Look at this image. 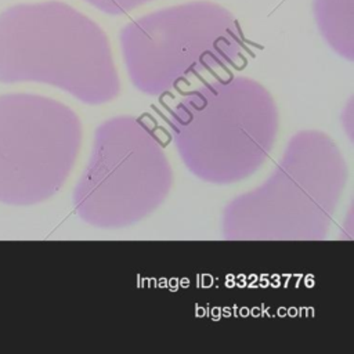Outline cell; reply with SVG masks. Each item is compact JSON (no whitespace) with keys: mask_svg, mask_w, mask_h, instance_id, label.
<instances>
[{"mask_svg":"<svg viewBox=\"0 0 354 354\" xmlns=\"http://www.w3.org/2000/svg\"><path fill=\"white\" fill-rule=\"evenodd\" d=\"M166 126L194 177L228 185L246 180L270 158L279 113L261 83L230 76L205 82L181 97L169 109Z\"/></svg>","mask_w":354,"mask_h":354,"instance_id":"obj_1","label":"cell"},{"mask_svg":"<svg viewBox=\"0 0 354 354\" xmlns=\"http://www.w3.org/2000/svg\"><path fill=\"white\" fill-rule=\"evenodd\" d=\"M348 166L332 137L295 133L270 176L230 199L220 231L230 241H318L332 225Z\"/></svg>","mask_w":354,"mask_h":354,"instance_id":"obj_2","label":"cell"},{"mask_svg":"<svg viewBox=\"0 0 354 354\" xmlns=\"http://www.w3.org/2000/svg\"><path fill=\"white\" fill-rule=\"evenodd\" d=\"M0 82L50 84L87 105L111 102L120 93L105 32L58 0L0 12Z\"/></svg>","mask_w":354,"mask_h":354,"instance_id":"obj_3","label":"cell"},{"mask_svg":"<svg viewBox=\"0 0 354 354\" xmlns=\"http://www.w3.org/2000/svg\"><path fill=\"white\" fill-rule=\"evenodd\" d=\"M171 187L173 169L155 129L142 118L118 115L95 127L72 205L91 227L124 228L151 216Z\"/></svg>","mask_w":354,"mask_h":354,"instance_id":"obj_4","label":"cell"},{"mask_svg":"<svg viewBox=\"0 0 354 354\" xmlns=\"http://www.w3.org/2000/svg\"><path fill=\"white\" fill-rule=\"evenodd\" d=\"M131 84L163 95L191 76L228 68L245 51L236 18L220 4L191 1L140 17L119 35Z\"/></svg>","mask_w":354,"mask_h":354,"instance_id":"obj_5","label":"cell"},{"mask_svg":"<svg viewBox=\"0 0 354 354\" xmlns=\"http://www.w3.org/2000/svg\"><path fill=\"white\" fill-rule=\"evenodd\" d=\"M82 137L68 105L39 94L0 95V202L29 206L54 196L73 170Z\"/></svg>","mask_w":354,"mask_h":354,"instance_id":"obj_6","label":"cell"},{"mask_svg":"<svg viewBox=\"0 0 354 354\" xmlns=\"http://www.w3.org/2000/svg\"><path fill=\"white\" fill-rule=\"evenodd\" d=\"M314 17L328 46L342 58L354 59V0H314Z\"/></svg>","mask_w":354,"mask_h":354,"instance_id":"obj_7","label":"cell"},{"mask_svg":"<svg viewBox=\"0 0 354 354\" xmlns=\"http://www.w3.org/2000/svg\"><path fill=\"white\" fill-rule=\"evenodd\" d=\"M100 11L109 15H120L126 14L151 0H84Z\"/></svg>","mask_w":354,"mask_h":354,"instance_id":"obj_8","label":"cell"}]
</instances>
